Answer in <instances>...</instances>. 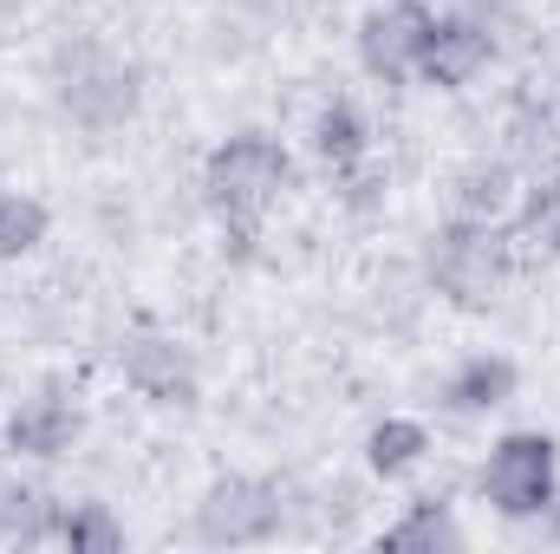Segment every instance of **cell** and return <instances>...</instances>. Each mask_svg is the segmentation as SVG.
Returning <instances> with one entry per match:
<instances>
[{
    "label": "cell",
    "mask_w": 560,
    "mask_h": 554,
    "mask_svg": "<svg viewBox=\"0 0 560 554\" xmlns=\"http://www.w3.org/2000/svg\"><path fill=\"white\" fill-rule=\"evenodd\" d=\"M79 430H85L79 392H72L66 379H39V385L20 392L13 412H7V450L26 457V463H59V457H72Z\"/></svg>",
    "instance_id": "cell-7"
},
{
    "label": "cell",
    "mask_w": 560,
    "mask_h": 554,
    "mask_svg": "<svg viewBox=\"0 0 560 554\" xmlns=\"http://www.w3.org/2000/svg\"><path fill=\"white\" fill-rule=\"evenodd\" d=\"M52 522H59V503L33 483H7L0 489V542H52Z\"/></svg>",
    "instance_id": "cell-16"
},
{
    "label": "cell",
    "mask_w": 560,
    "mask_h": 554,
    "mask_svg": "<svg viewBox=\"0 0 560 554\" xmlns=\"http://www.w3.org/2000/svg\"><path fill=\"white\" fill-rule=\"evenodd\" d=\"M476 489L482 503L502 516V522H535L548 516L560 496V443L548 430H502L476 470Z\"/></svg>",
    "instance_id": "cell-3"
},
{
    "label": "cell",
    "mask_w": 560,
    "mask_h": 554,
    "mask_svg": "<svg viewBox=\"0 0 560 554\" xmlns=\"http://www.w3.org/2000/svg\"><path fill=\"white\" fill-rule=\"evenodd\" d=\"M515 216H522V235H528L541 255H555L560 262V176L555 183H541V189H528V196L515 203Z\"/></svg>",
    "instance_id": "cell-18"
},
{
    "label": "cell",
    "mask_w": 560,
    "mask_h": 554,
    "mask_svg": "<svg viewBox=\"0 0 560 554\" xmlns=\"http://www.w3.org/2000/svg\"><path fill=\"white\" fill-rule=\"evenodd\" d=\"M423 457H430V424L423 417H378L372 430H365V470L378 476V483H398V476H411Z\"/></svg>",
    "instance_id": "cell-12"
},
{
    "label": "cell",
    "mask_w": 560,
    "mask_h": 554,
    "mask_svg": "<svg viewBox=\"0 0 560 554\" xmlns=\"http://www.w3.org/2000/svg\"><path fill=\"white\" fill-rule=\"evenodd\" d=\"M515 392H522V366L509 353H469V359H456L443 372L436 412L443 417H489V412H502V405H515Z\"/></svg>",
    "instance_id": "cell-10"
},
{
    "label": "cell",
    "mask_w": 560,
    "mask_h": 554,
    "mask_svg": "<svg viewBox=\"0 0 560 554\" xmlns=\"http://www.w3.org/2000/svg\"><path fill=\"white\" fill-rule=\"evenodd\" d=\"M509 268H515V255H509L502 222H469V216H456V222H443V229L423 242V280H430L443 300H456V307H489V300L502 293Z\"/></svg>",
    "instance_id": "cell-4"
},
{
    "label": "cell",
    "mask_w": 560,
    "mask_h": 554,
    "mask_svg": "<svg viewBox=\"0 0 560 554\" xmlns=\"http://www.w3.org/2000/svg\"><path fill=\"white\" fill-rule=\"evenodd\" d=\"M306 157L332 176H352L365 157H372V118L359 99H326L306 125Z\"/></svg>",
    "instance_id": "cell-11"
},
{
    "label": "cell",
    "mask_w": 560,
    "mask_h": 554,
    "mask_svg": "<svg viewBox=\"0 0 560 554\" xmlns=\"http://www.w3.org/2000/svg\"><path fill=\"white\" fill-rule=\"evenodd\" d=\"M287 183H293L287 143L268 131H235L202 157V203L215 209L222 229H242V235L275 209Z\"/></svg>",
    "instance_id": "cell-2"
},
{
    "label": "cell",
    "mask_w": 560,
    "mask_h": 554,
    "mask_svg": "<svg viewBox=\"0 0 560 554\" xmlns=\"http://www.w3.org/2000/svg\"><path fill=\"white\" fill-rule=\"evenodd\" d=\"M515 203H522V189H515L509 163H469L456 176V216H469V222H509Z\"/></svg>",
    "instance_id": "cell-13"
},
{
    "label": "cell",
    "mask_w": 560,
    "mask_h": 554,
    "mask_svg": "<svg viewBox=\"0 0 560 554\" xmlns=\"http://www.w3.org/2000/svg\"><path fill=\"white\" fill-rule=\"evenodd\" d=\"M112 359H118L125 385L138 392L143 405H156V412H189V405L202 399L196 353H189L176 333H163V326H125Z\"/></svg>",
    "instance_id": "cell-5"
},
{
    "label": "cell",
    "mask_w": 560,
    "mask_h": 554,
    "mask_svg": "<svg viewBox=\"0 0 560 554\" xmlns=\"http://www.w3.org/2000/svg\"><path fill=\"white\" fill-rule=\"evenodd\" d=\"M0 189H7V176H0Z\"/></svg>",
    "instance_id": "cell-19"
},
{
    "label": "cell",
    "mask_w": 560,
    "mask_h": 554,
    "mask_svg": "<svg viewBox=\"0 0 560 554\" xmlns=\"http://www.w3.org/2000/svg\"><path fill=\"white\" fill-rule=\"evenodd\" d=\"M52 105H59V118H66L72 131L112 138V131H125V125L138 118L143 66L125 59V53H112L105 39H72V46H59V59H52Z\"/></svg>",
    "instance_id": "cell-1"
},
{
    "label": "cell",
    "mask_w": 560,
    "mask_h": 554,
    "mask_svg": "<svg viewBox=\"0 0 560 554\" xmlns=\"http://www.w3.org/2000/svg\"><path fill=\"white\" fill-rule=\"evenodd\" d=\"M495 59V33L469 13H436L430 20V39H423L418 59V85H436V92H463L476 72H489Z\"/></svg>",
    "instance_id": "cell-9"
},
{
    "label": "cell",
    "mask_w": 560,
    "mask_h": 554,
    "mask_svg": "<svg viewBox=\"0 0 560 554\" xmlns=\"http://www.w3.org/2000/svg\"><path fill=\"white\" fill-rule=\"evenodd\" d=\"M46 235H52V209L33 189H0V262L39 255Z\"/></svg>",
    "instance_id": "cell-14"
},
{
    "label": "cell",
    "mask_w": 560,
    "mask_h": 554,
    "mask_svg": "<svg viewBox=\"0 0 560 554\" xmlns=\"http://www.w3.org/2000/svg\"><path fill=\"white\" fill-rule=\"evenodd\" d=\"M52 542L72 549V554H118L125 549V522H118L105 503H59Z\"/></svg>",
    "instance_id": "cell-15"
},
{
    "label": "cell",
    "mask_w": 560,
    "mask_h": 554,
    "mask_svg": "<svg viewBox=\"0 0 560 554\" xmlns=\"http://www.w3.org/2000/svg\"><path fill=\"white\" fill-rule=\"evenodd\" d=\"M280 522H287V503H280L275 483L261 476H222L209 483V496L196 503V535L209 549H255V542H275Z\"/></svg>",
    "instance_id": "cell-6"
},
{
    "label": "cell",
    "mask_w": 560,
    "mask_h": 554,
    "mask_svg": "<svg viewBox=\"0 0 560 554\" xmlns=\"http://www.w3.org/2000/svg\"><path fill=\"white\" fill-rule=\"evenodd\" d=\"M430 7L423 0H378L359 20V66L378 85H418V59L430 39Z\"/></svg>",
    "instance_id": "cell-8"
},
{
    "label": "cell",
    "mask_w": 560,
    "mask_h": 554,
    "mask_svg": "<svg viewBox=\"0 0 560 554\" xmlns=\"http://www.w3.org/2000/svg\"><path fill=\"white\" fill-rule=\"evenodd\" d=\"M385 549H463V522H456L443 503H418V509L385 535Z\"/></svg>",
    "instance_id": "cell-17"
}]
</instances>
